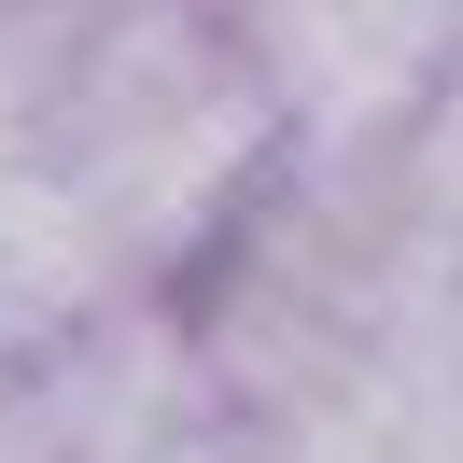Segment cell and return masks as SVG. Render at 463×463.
Instances as JSON below:
<instances>
[{
  "mask_svg": "<svg viewBox=\"0 0 463 463\" xmlns=\"http://www.w3.org/2000/svg\"><path fill=\"white\" fill-rule=\"evenodd\" d=\"M197 14H239V0H197Z\"/></svg>",
  "mask_w": 463,
  "mask_h": 463,
  "instance_id": "2",
  "label": "cell"
},
{
  "mask_svg": "<svg viewBox=\"0 0 463 463\" xmlns=\"http://www.w3.org/2000/svg\"><path fill=\"white\" fill-rule=\"evenodd\" d=\"M225 29H239V71H253V99H267L295 169L393 155L421 127V99L463 71L449 0H239Z\"/></svg>",
  "mask_w": 463,
  "mask_h": 463,
  "instance_id": "1",
  "label": "cell"
}]
</instances>
